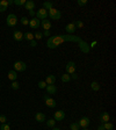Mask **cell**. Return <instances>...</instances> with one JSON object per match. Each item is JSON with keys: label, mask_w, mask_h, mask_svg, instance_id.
Returning a JSON list of instances; mask_svg holds the SVG:
<instances>
[{"label": "cell", "mask_w": 116, "mask_h": 130, "mask_svg": "<svg viewBox=\"0 0 116 130\" xmlns=\"http://www.w3.org/2000/svg\"><path fill=\"white\" fill-rule=\"evenodd\" d=\"M79 41H81V37L76 35H55L48 38L46 47L49 49H56L64 42H79Z\"/></svg>", "instance_id": "obj_1"}, {"label": "cell", "mask_w": 116, "mask_h": 130, "mask_svg": "<svg viewBox=\"0 0 116 130\" xmlns=\"http://www.w3.org/2000/svg\"><path fill=\"white\" fill-rule=\"evenodd\" d=\"M48 15L50 16V19H53V20H59V19L62 18V12L59 11V9L51 8V9H49Z\"/></svg>", "instance_id": "obj_2"}, {"label": "cell", "mask_w": 116, "mask_h": 130, "mask_svg": "<svg viewBox=\"0 0 116 130\" xmlns=\"http://www.w3.org/2000/svg\"><path fill=\"white\" fill-rule=\"evenodd\" d=\"M7 26L8 27H15L16 23H18V18H16L15 14H9L8 16H7Z\"/></svg>", "instance_id": "obj_3"}, {"label": "cell", "mask_w": 116, "mask_h": 130, "mask_svg": "<svg viewBox=\"0 0 116 130\" xmlns=\"http://www.w3.org/2000/svg\"><path fill=\"white\" fill-rule=\"evenodd\" d=\"M27 69V65H26L25 62H21V61H18L14 63V71L16 72H22Z\"/></svg>", "instance_id": "obj_4"}, {"label": "cell", "mask_w": 116, "mask_h": 130, "mask_svg": "<svg viewBox=\"0 0 116 130\" xmlns=\"http://www.w3.org/2000/svg\"><path fill=\"white\" fill-rule=\"evenodd\" d=\"M35 14H36L35 15L36 19H38V20H44V19L48 18V11H45L44 8H40Z\"/></svg>", "instance_id": "obj_5"}, {"label": "cell", "mask_w": 116, "mask_h": 130, "mask_svg": "<svg viewBox=\"0 0 116 130\" xmlns=\"http://www.w3.org/2000/svg\"><path fill=\"white\" fill-rule=\"evenodd\" d=\"M66 73L67 74H72V73H76V63L74 62H69L66 64Z\"/></svg>", "instance_id": "obj_6"}, {"label": "cell", "mask_w": 116, "mask_h": 130, "mask_svg": "<svg viewBox=\"0 0 116 130\" xmlns=\"http://www.w3.org/2000/svg\"><path fill=\"white\" fill-rule=\"evenodd\" d=\"M79 48H80V50H81V51L84 52V54H87V52L89 51V44L88 43H86L85 41H83V39H81V41H79Z\"/></svg>", "instance_id": "obj_7"}, {"label": "cell", "mask_w": 116, "mask_h": 130, "mask_svg": "<svg viewBox=\"0 0 116 130\" xmlns=\"http://www.w3.org/2000/svg\"><path fill=\"white\" fill-rule=\"evenodd\" d=\"M64 118H65V113L63 110H57L53 114V120L55 121H63Z\"/></svg>", "instance_id": "obj_8"}, {"label": "cell", "mask_w": 116, "mask_h": 130, "mask_svg": "<svg viewBox=\"0 0 116 130\" xmlns=\"http://www.w3.org/2000/svg\"><path fill=\"white\" fill-rule=\"evenodd\" d=\"M89 118L88 117H86V116H84V117H81L79 120V122H78V124H79V127L80 128H87L88 127V124H89Z\"/></svg>", "instance_id": "obj_9"}, {"label": "cell", "mask_w": 116, "mask_h": 130, "mask_svg": "<svg viewBox=\"0 0 116 130\" xmlns=\"http://www.w3.org/2000/svg\"><path fill=\"white\" fill-rule=\"evenodd\" d=\"M76 26H74V22H72V23H69L66 24V27H65V30H66L67 35H72V34L76 31Z\"/></svg>", "instance_id": "obj_10"}, {"label": "cell", "mask_w": 116, "mask_h": 130, "mask_svg": "<svg viewBox=\"0 0 116 130\" xmlns=\"http://www.w3.org/2000/svg\"><path fill=\"white\" fill-rule=\"evenodd\" d=\"M29 26H30V28L36 29V28H38L41 26V21L38 20V19H36V18H33L30 21H29Z\"/></svg>", "instance_id": "obj_11"}, {"label": "cell", "mask_w": 116, "mask_h": 130, "mask_svg": "<svg viewBox=\"0 0 116 130\" xmlns=\"http://www.w3.org/2000/svg\"><path fill=\"white\" fill-rule=\"evenodd\" d=\"M109 120H110V116H109V114H108L107 112H102V113H101V115H100L101 123H107V122H109Z\"/></svg>", "instance_id": "obj_12"}, {"label": "cell", "mask_w": 116, "mask_h": 130, "mask_svg": "<svg viewBox=\"0 0 116 130\" xmlns=\"http://www.w3.org/2000/svg\"><path fill=\"white\" fill-rule=\"evenodd\" d=\"M41 26L44 28V30H50V28H51V21L48 20V19H44L41 21Z\"/></svg>", "instance_id": "obj_13"}, {"label": "cell", "mask_w": 116, "mask_h": 130, "mask_svg": "<svg viewBox=\"0 0 116 130\" xmlns=\"http://www.w3.org/2000/svg\"><path fill=\"white\" fill-rule=\"evenodd\" d=\"M46 94H49V95H52V94H55L57 92V87H56L55 85H46Z\"/></svg>", "instance_id": "obj_14"}, {"label": "cell", "mask_w": 116, "mask_h": 130, "mask_svg": "<svg viewBox=\"0 0 116 130\" xmlns=\"http://www.w3.org/2000/svg\"><path fill=\"white\" fill-rule=\"evenodd\" d=\"M35 118H36L37 122H44L46 120L45 114H44V113H41V112L36 113V115H35Z\"/></svg>", "instance_id": "obj_15"}, {"label": "cell", "mask_w": 116, "mask_h": 130, "mask_svg": "<svg viewBox=\"0 0 116 130\" xmlns=\"http://www.w3.org/2000/svg\"><path fill=\"white\" fill-rule=\"evenodd\" d=\"M13 36H14V39H15V41H18V42H20V41H22V39H23V34H22L20 30H15V31H14Z\"/></svg>", "instance_id": "obj_16"}, {"label": "cell", "mask_w": 116, "mask_h": 130, "mask_svg": "<svg viewBox=\"0 0 116 130\" xmlns=\"http://www.w3.org/2000/svg\"><path fill=\"white\" fill-rule=\"evenodd\" d=\"M45 82H46V85H55L56 77L53 76V74H49V76L46 77V79H45Z\"/></svg>", "instance_id": "obj_17"}, {"label": "cell", "mask_w": 116, "mask_h": 130, "mask_svg": "<svg viewBox=\"0 0 116 130\" xmlns=\"http://www.w3.org/2000/svg\"><path fill=\"white\" fill-rule=\"evenodd\" d=\"M25 7H26V9H28V11H34V9H35V3L31 1V0H28V1H26Z\"/></svg>", "instance_id": "obj_18"}, {"label": "cell", "mask_w": 116, "mask_h": 130, "mask_svg": "<svg viewBox=\"0 0 116 130\" xmlns=\"http://www.w3.org/2000/svg\"><path fill=\"white\" fill-rule=\"evenodd\" d=\"M7 7H8V1L7 0H1L0 1V12L1 13L5 12L7 9Z\"/></svg>", "instance_id": "obj_19"}, {"label": "cell", "mask_w": 116, "mask_h": 130, "mask_svg": "<svg viewBox=\"0 0 116 130\" xmlns=\"http://www.w3.org/2000/svg\"><path fill=\"white\" fill-rule=\"evenodd\" d=\"M45 105L48 107H50V108H53V107H56V105H57V103H56V101L52 99V98H49V99L45 100Z\"/></svg>", "instance_id": "obj_20"}, {"label": "cell", "mask_w": 116, "mask_h": 130, "mask_svg": "<svg viewBox=\"0 0 116 130\" xmlns=\"http://www.w3.org/2000/svg\"><path fill=\"white\" fill-rule=\"evenodd\" d=\"M8 79L9 80H12V81H15L16 80V78H18V74H16V71H14V70H13V71H9L8 72Z\"/></svg>", "instance_id": "obj_21"}, {"label": "cell", "mask_w": 116, "mask_h": 130, "mask_svg": "<svg viewBox=\"0 0 116 130\" xmlns=\"http://www.w3.org/2000/svg\"><path fill=\"white\" fill-rule=\"evenodd\" d=\"M91 88H92V90H93L94 92L100 91V84H99L98 81H93V82H91Z\"/></svg>", "instance_id": "obj_22"}, {"label": "cell", "mask_w": 116, "mask_h": 130, "mask_svg": "<svg viewBox=\"0 0 116 130\" xmlns=\"http://www.w3.org/2000/svg\"><path fill=\"white\" fill-rule=\"evenodd\" d=\"M42 8H44L45 11H49V9L53 8V4L51 3V1H45V3L43 4V7Z\"/></svg>", "instance_id": "obj_23"}, {"label": "cell", "mask_w": 116, "mask_h": 130, "mask_svg": "<svg viewBox=\"0 0 116 130\" xmlns=\"http://www.w3.org/2000/svg\"><path fill=\"white\" fill-rule=\"evenodd\" d=\"M61 79H62V81L63 82H70L71 81V76L70 74H67V73H64V74H62Z\"/></svg>", "instance_id": "obj_24"}, {"label": "cell", "mask_w": 116, "mask_h": 130, "mask_svg": "<svg viewBox=\"0 0 116 130\" xmlns=\"http://www.w3.org/2000/svg\"><path fill=\"white\" fill-rule=\"evenodd\" d=\"M23 38H26L27 41H29V42L33 41V39H35V38H34V34L33 33H29V31H27L26 34H23Z\"/></svg>", "instance_id": "obj_25"}, {"label": "cell", "mask_w": 116, "mask_h": 130, "mask_svg": "<svg viewBox=\"0 0 116 130\" xmlns=\"http://www.w3.org/2000/svg\"><path fill=\"white\" fill-rule=\"evenodd\" d=\"M70 129L71 130H80V127L79 124H78V122H73V123L70 124Z\"/></svg>", "instance_id": "obj_26"}, {"label": "cell", "mask_w": 116, "mask_h": 130, "mask_svg": "<svg viewBox=\"0 0 116 130\" xmlns=\"http://www.w3.org/2000/svg\"><path fill=\"white\" fill-rule=\"evenodd\" d=\"M55 124H56V121L53 120V118H50V120L46 121V125H48L49 128H53L55 127Z\"/></svg>", "instance_id": "obj_27"}, {"label": "cell", "mask_w": 116, "mask_h": 130, "mask_svg": "<svg viewBox=\"0 0 116 130\" xmlns=\"http://www.w3.org/2000/svg\"><path fill=\"white\" fill-rule=\"evenodd\" d=\"M103 125H104V130H113L114 129V125L111 123H109V122L103 123Z\"/></svg>", "instance_id": "obj_28"}, {"label": "cell", "mask_w": 116, "mask_h": 130, "mask_svg": "<svg viewBox=\"0 0 116 130\" xmlns=\"http://www.w3.org/2000/svg\"><path fill=\"white\" fill-rule=\"evenodd\" d=\"M42 37H43V34L41 31H36L34 34V38L35 39H42Z\"/></svg>", "instance_id": "obj_29"}, {"label": "cell", "mask_w": 116, "mask_h": 130, "mask_svg": "<svg viewBox=\"0 0 116 130\" xmlns=\"http://www.w3.org/2000/svg\"><path fill=\"white\" fill-rule=\"evenodd\" d=\"M26 4V0H14V5L16 6H22Z\"/></svg>", "instance_id": "obj_30"}, {"label": "cell", "mask_w": 116, "mask_h": 130, "mask_svg": "<svg viewBox=\"0 0 116 130\" xmlns=\"http://www.w3.org/2000/svg\"><path fill=\"white\" fill-rule=\"evenodd\" d=\"M74 26H76V28H83L84 27V22L80 21V20H78V21L74 22Z\"/></svg>", "instance_id": "obj_31"}, {"label": "cell", "mask_w": 116, "mask_h": 130, "mask_svg": "<svg viewBox=\"0 0 116 130\" xmlns=\"http://www.w3.org/2000/svg\"><path fill=\"white\" fill-rule=\"evenodd\" d=\"M0 130H11V127H9L8 123H4V124H1Z\"/></svg>", "instance_id": "obj_32"}, {"label": "cell", "mask_w": 116, "mask_h": 130, "mask_svg": "<svg viewBox=\"0 0 116 130\" xmlns=\"http://www.w3.org/2000/svg\"><path fill=\"white\" fill-rule=\"evenodd\" d=\"M87 3H88L87 0H78V1H77V4H78L79 6H86Z\"/></svg>", "instance_id": "obj_33"}, {"label": "cell", "mask_w": 116, "mask_h": 130, "mask_svg": "<svg viewBox=\"0 0 116 130\" xmlns=\"http://www.w3.org/2000/svg\"><path fill=\"white\" fill-rule=\"evenodd\" d=\"M21 23L23 24V26H27V24H29V21H28V19L26 18V16H23V18H21Z\"/></svg>", "instance_id": "obj_34"}, {"label": "cell", "mask_w": 116, "mask_h": 130, "mask_svg": "<svg viewBox=\"0 0 116 130\" xmlns=\"http://www.w3.org/2000/svg\"><path fill=\"white\" fill-rule=\"evenodd\" d=\"M38 87L40 88H45L46 87V82L45 81H43V80H41V81H38Z\"/></svg>", "instance_id": "obj_35"}, {"label": "cell", "mask_w": 116, "mask_h": 130, "mask_svg": "<svg viewBox=\"0 0 116 130\" xmlns=\"http://www.w3.org/2000/svg\"><path fill=\"white\" fill-rule=\"evenodd\" d=\"M11 86H12L13 90H18V88H19V82L15 80V81H13L12 84H11Z\"/></svg>", "instance_id": "obj_36"}, {"label": "cell", "mask_w": 116, "mask_h": 130, "mask_svg": "<svg viewBox=\"0 0 116 130\" xmlns=\"http://www.w3.org/2000/svg\"><path fill=\"white\" fill-rule=\"evenodd\" d=\"M0 122H1L3 124L7 122V117L5 116V115H0Z\"/></svg>", "instance_id": "obj_37"}, {"label": "cell", "mask_w": 116, "mask_h": 130, "mask_svg": "<svg viewBox=\"0 0 116 130\" xmlns=\"http://www.w3.org/2000/svg\"><path fill=\"white\" fill-rule=\"evenodd\" d=\"M43 34V36H46V37H49L50 36V30H44V33Z\"/></svg>", "instance_id": "obj_38"}, {"label": "cell", "mask_w": 116, "mask_h": 130, "mask_svg": "<svg viewBox=\"0 0 116 130\" xmlns=\"http://www.w3.org/2000/svg\"><path fill=\"white\" fill-rule=\"evenodd\" d=\"M30 46H31V47H34V48H35V47H37V43H36V41H35V39L30 41Z\"/></svg>", "instance_id": "obj_39"}, {"label": "cell", "mask_w": 116, "mask_h": 130, "mask_svg": "<svg viewBox=\"0 0 116 130\" xmlns=\"http://www.w3.org/2000/svg\"><path fill=\"white\" fill-rule=\"evenodd\" d=\"M98 130H104V125H103V123H101L100 125L98 127Z\"/></svg>", "instance_id": "obj_40"}, {"label": "cell", "mask_w": 116, "mask_h": 130, "mask_svg": "<svg viewBox=\"0 0 116 130\" xmlns=\"http://www.w3.org/2000/svg\"><path fill=\"white\" fill-rule=\"evenodd\" d=\"M29 14H30V16H33V18H35V15H36L34 11H29Z\"/></svg>", "instance_id": "obj_41"}, {"label": "cell", "mask_w": 116, "mask_h": 130, "mask_svg": "<svg viewBox=\"0 0 116 130\" xmlns=\"http://www.w3.org/2000/svg\"><path fill=\"white\" fill-rule=\"evenodd\" d=\"M49 94H44V95H43V100H44V101H45L46 99H49Z\"/></svg>", "instance_id": "obj_42"}, {"label": "cell", "mask_w": 116, "mask_h": 130, "mask_svg": "<svg viewBox=\"0 0 116 130\" xmlns=\"http://www.w3.org/2000/svg\"><path fill=\"white\" fill-rule=\"evenodd\" d=\"M94 46H96V42H95V41H94L93 43H92L91 46H89V48H94Z\"/></svg>", "instance_id": "obj_43"}, {"label": "cell", "mask_w": 116, "mask_h": 130, "mask_svg": "<svg viewBox=\"0 0 116 130\" xmlns=\"http://www.w3.org/2000/svg\"><path fill=\"white\" fill-rule=\"evenodd\" d=\"M78 78V76H77L76 73H72V79H77Z\"/></svg>", "instance_id": "obj_44"}, {"label": "cell", "mask_w": 116, "mask_h": 130, "mask_svg": "<svg viewBox=\"0 0 116 130\" xmlns=\"http://www.w3.org/2000/svg\"><path fill=\"white\" fill-rule=\"evenodd\" d=\"M14 4V0H8V5H13Z\"/></svg>", "instance_id": "obj_45"}, {"label": "cell", "mask_w": 116, "mask_h": 130, "mask_svg": "<svg viewBox=\"0 0 116 130\" xmlns=\"http://www.w3.org/2000/svg\"><path fill=\"white\" fill-rule=\"evenodd\" d=\"M52 130H61V129H59V128H56V127H53V128H52Z\"/></svg>", "instance_id": "obj_46"}, {"label": "cell", "mask_w": 116, "mask_h": 130, "mask_svg": "<svg viewBox=\"0 0 116 130\" xmlns=\"http://www.w3.org/2000/svg\"><path fill=\"white\" fill-rule=\"evenodd\" d=\"M83 130H88V129H87V128H84V129Z\"/></svg>", "instance_id": "obj_47"}, {"label": "cell", "mask_w": 116, "mask_h": 130, "mask_svg": "<svg viewBox=\"0 0 116 130\" xmlns=\"http://www.w3.org/2000/svg\"><path fill=\"white\" fill-rule=\"evenodd\" d=\"M0 87H1V85H0Z\"/></svg>", "instance_id": "obj_48"}]
</instances>
